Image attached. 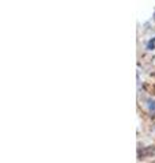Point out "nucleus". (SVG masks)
<instances>
[{
    "label": "nucleus",
    "instance_id": "1",
    "mask_svg": "<svg viewBox=\"0 0 155 163\" xmlns=\"http://www.w3.org/2000/svg\"><path fill=\"white\" fill-rule=\"evenodd\" d=\"M148 106H150V110L151 112H154L155 113V101H153V102H148Z\"/></svg>",
    "mask_w": 155,
    "mask_h": 163
}]
</instances>
